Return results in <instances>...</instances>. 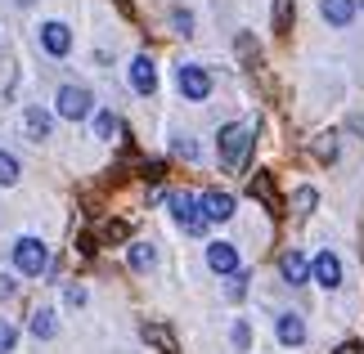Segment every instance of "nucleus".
Wrapping results in <instances>:
<instances>
[{
	"label": "nucleus",
	"instance_id": "obj_1",
	"mask_svg": "<svg viewBox=\"0 0 364 354\" xmlns=\"http://www.w3.org/2000/svg\"><path fill=\"white\" fill-rule=\"evenodd\" d=\"M252 126L243 121H230V126H220V135H216V153H220V162L230 166V171H243L247 166V153H252Z\"/></svg>",
	"mask_w": 364,
	"mask_h": 354
},
{
	"label": "nucleus",
	"instance_id": "obj_2",
	"mask_svg": "<svg viewBox=\"0 0 364 354\" xmlns=\"http://www.w3.org/2000/svg\"><path fill=\"white\" fill-rule=\"evenodd\" d=\"M166 211H171V220L180 224L185 233L193 238H203L207 233V216H203V202H198V193H166Z\"/></svg>",
	"mask_w": 364,
	"mask_h": 354
},
{
	"label": "nucleus",
	"instance_id": "obj_3",
	"mask_svg": "<svg viewBox=\"0 0 364 354\" xmlns=\"http://www.w3.org/2000/svg\"><path fill=\"white\" fill-rule=\"evenodd\" d=\"M9 256H14V269H18L23 278H41V274H46V269H50V247L41 243L36 233L18 238V243H14V251H9Z\"/></svg>",
	"mask_w": 364,
	"mask_h": 354
},
{
	"label": "nucleus",
	"instance_id": "obj_4",
	"mask_svg": "<svg viewBox=\"0 0 364 354\" xmlns=\"http://www.w3.org/2000/svg\"><path fill=\"white\" fill-rule=\"evenodd\" d=\"M54 112L63 121H86V117H95V94L86 86H77V81H63L59 94H54Z\"/></svg>",
	"mask_w": 364,
	"mask_h": 354
},
{
	"label": "nucleus",
	"instance_id": "obj_5",
	"mask_svg": "<svg viewBox=\"0 0 364 354\" xmlns=\"http://www.w3.org/2000/svg\"><path fill=\"white\" fill-rule=\"evenodd\" d=\"M176 90L189 99V104H207L212 99V72L203 63H180L176 67Z\"/></svg>",
	"mask_w": 364,
	"mask_h": 354
},
{
	"label": "nucleus",
	"instance_id": "obj_6",
	"mask_svg": "<svg viewBox=\"0 0 364 354\" xmlns=\"http://www.w3.org/2000/svg\"><path fill=\"white\" fill-rule=\"evenodd\" d=\"M41 50L50 54V59H68L73 54V27H68L63 18H50V23H41Z\"/></svg>",
	"mask_w": 364,
	"mask_h": 354
},
{
	"label": "nucleus",
	"instance_id": "obj_7",
	"mask_svg": "<svg viewBox=\"0 0 364 354\" xmlns=\"http://www.w3.org/2000/svg\"><path fill=\"white\" fill-rule=\"evenodd\" d=\"M306 319L297 314V309H279L274 314V341L284 345V350H297V345H306Z\"/></svg>",
	"mask_w": 364,
	"mask_h": 354
},
{
	"label": "nucleus",
	"instance_id": "obj_8",
	"mask_svg": "<svg viewBox=\"0 0 364 354\" xmlns=\"http://www.w3.org/2000/svg\"><path fill=\"white\" fill-rule=\"evenodd\" d=\"M207 269L220 278H230V274H239V247L225 243V238H216V243H207Z\"/></svg>",
	"mask_w": 364,
	"mask_h": 354
},
{
	"label": "nucleus",
	"instance_id": "obj_9",
	"mask_svg": "<svg viewBox=\"0 0 364 354\" xmlns=\"http://www.w3.org/2000/svg\"><path fill=\"white\" fill-rule=\"evenodd\" d=\"M311 278L324 292H338L342 287V260H338V251H319V256L311 260Z\"/></svg>",
	"mask_w": 364,
	"mask_h": 354
},
{
	"label": "nucleus",
	"instance_id": "obj_10",
	"mask_svg": "<svg viewBox=\"0 0 364 354\" xmlns=\"http://www.w3.org/2000/svg\"><path fill=\"white\" fill-rule=\"evenodd\" d=\"M126 77H131V90L135 94H158V63H153L149 59V54H135V59H131V72H126Z\"/></svg>",
	"mask_w": 364,
	"mask_h": 354
},
{
	"label": "nucleus",
	"instance_id": "obj_11",
	"mask_svg": "<svg viewBox=\"0 0 364 354\" xmlns=\"http://www.w3.org/2000/svg\"><path fill=\"white\" fill-rule=\"evenodd\" d=\"M18 131L32 139V144H46L50 131H54V117L46 108H23V117H18Z\"/></svg>",
	"mask_w": 364,
	"mask_h": 354
},
{
	"label": "nucleus",
	"instance_id": "obj_12",
	"mask_svg": "<svg viewBox=\"0 0 364 354\" xmlns=\"http://www.w3.org/2000/svg\"><path fill=\"white\" fill-rule=\"evenodd\" d=\"M279 274H284L288 287H306V282H311V260H306L301 251L292 247V251H284V256H279Z\"/></svg>",
	"mask_w": 364,
	"mask_h": 354
},
{
	"label": "nucleus",
	"instance_id": "obj_13",
	"mask_svg": "<svg viewBox=\"0 0 364 354\" xmlns=\"http://www.w3.org/2000/svg\"><path fill=\"white\" fill-rule=\"evenodd\" d=\"M203 216H207V224H225V220H234V197L230 193H220V189H207L203 197Z\"/></svg>",
	"mask_w": 364,
	"mask_h": 354
},
{
	"label": "nucleus",
	"instance_id": "obj_14",
	"mask_svg": "<svg viewBox=\"0 0 364 354\" xmlns=\"http://www.w3.org/2000/svg\"><path fill=\"white\" fill-rule=\"evenodd\" d=\"M319 13H324L328 27H351L360 13V0H319Z\"/></svg>",
	"mask_w": 364,
	"mask_h": 354
},
{
	"label": "nucleus",
	"instance_id": "obj_15",
	"mask_svg": "<svg viewBox=\"0 0 364 354\" xmlns=\"http://www.w3.org/2000/svg\"><path fill=\"white\" fill-rule=\"evenodd\" d=\"M27 332H32L36 341H54V336H59V309H50V305L32 309V319H27Z\"/></svg>",
	"mask_w": 364,
	"mask_h": 354
},
{
	"label": "nucleus",
	"instance_id": "obj_16",
	"mask_svg": "<svg viewBox=\"0 0 364 354\" xmlns=\"http://www.w3.org/2000/svg\"><path fill=\"white\" fill-rule=\"evenodd\" d=\"M126 265H131L135 274H149V269L158 265V247L153 243H131L126 247Z\"/></svg>",
	"mask_w": 364,
	"mask_h": 354
},
{
	"label": "nucleus",
	"instance_id": "obj_17",
	"mask_svg": "<svg viewBox=\"0 0 364 354\" xmlns=\"http://www.w3.org/2000/svg\"><path fill=\"white\" fill-rule=\"evenodd\" d=\"M18 179H23V162L9 148H0V189H14Z\"/></svg>",
	"mask_w": 364,
	"mask_h": 354
},
{
	"label": "nucleus",
	"instance_id": "obj_18",
	"mask_svg": "<svg viewBox=\"0 0 364 354\" xmlns=\"http://www.w3.org/2000/svg\"><path fill=\"white\" fill-rule=\"evenodd\" d=\"M252 197H261V202L270 206V211L279 206V197H274V179L265 175V171H257V175H252Z\"/></svg>",
	"mask_w": 364,
	"mask_h": 354
},
{
	"label": "nucleus",
	"instance_id": "obj_19",
	"mask_svg": "<svg viewBox=\"0 0 364 354\" xmlns=\"http://www.w3.org/2000/svg\"><path fill=\"white\" fill-rule=\"evenodd\" d=\"M117 131H122L117 112H108V108H95V135H100V139H113Z\"/></svg>",
	"mask_w": 364,
	"mask_h": 354
},
{
	"label": "nucleus",
	"instance_id": "obj_20",
	"mask_svg": "<svg viewBox=\"0 0 364 354\" xmlns=\"http://www.w3.org/2000/svg\"><path fill=\"white\" fill-rule=\"evenodd\" d=\"M247 269H239V274H230L225 278V301H243V296H247Z\"/></svg>",
	"mask_w": 364,
	"mask_h": 354
},
{
	"label": "nucleus",
	"instance_id": "obj_21",
	"mask_svg": "<svg viewBox=\"0 0 364 354\" xmlns=\"http://www.w3.org/2000/svg\"><path fill=\"white\" fill-rule=\"evenodd\" d=\"M270 23H274V32L284 36L288 27H292V0H274V13H270Z\"/></svg>",
	"mask_w": 364,
	"mask_h": 354
},
{
	"label": "nucleus",
	"instance_id": "obj_22",
	"mask_svg": "<svg viewBox=\"0 0 364 354\" xmlns=\"http://www.w3.org/2000/svg\"><path fill=\"white\" fill-rule=\"evenodd\" d=\"M171 153H176V157H185V162H198V144H193L189 135H176L171 139Z\"/></svg>",
	"mask_w": 364,
	"mask_h": 354
},
{
	"label": "nucleus",
	"instance_id": "obj_23",
	"mask_svg": "<svg viewBox=\"0 0 364 354\" xmlns=\"http://www.w3.org/2000/svg\"><path fill=\"white\" fill-rule=\"evenodd\" d=\"M100 238H104V243H126V238H131V224H122V220H108L104 229H100Z\"/></svg>",
	"mask_w": 364,
	"mask_h": 354
},
{
	"label": "nucleus",
	"instance_id": "obj_24",
	"mask_svg": "<svg viewBox=\"0 0 364 354\" xmlns=\"http://www.w3.org/2000/svg\"><path fill=\"white\" fill-rule=\"evenodd\" d=\"M14 345H18V328L9 319H0V354H14Z\"/></svg>",
	"mask_w": 364,
	"mask_h": 354
},
{
	"label": "nucleus",
	"instance_id": "obj_25",
	"mask_svg": "<svg viewBox=\"0 0 364 354\" xmlns=\"http://www.w3.org/2000/svg\"><path fill=\"white\" fill-rule=\"evenodd\" d=\"M315 202H319V193H315V189H297V193H292V206H297L301 216H311Z\"/></svg>",
	"mask_w": 364,
	"mask_h": 354
},
{
	"label": "nucleus",
	"instance_id": "obj_26",
	"mask_svg": "<svg viewBox=\"0 0 364 354\" xmlns=\"http://www.w3.org/2000/svg\"><path fill=\"white\" fill-rule=\"evenodd\" d=\"M315 157H319V162H338V139H333V135L319 139V144H315Z\"/></svg>",
	"mask_w": 364,
	"mask_h": 354
},
{
	"label": "nucleus",
	"instance_id": "obj_27",
	"mask_svg": "<svg viewBox=\"0 0 364 354\" xmlns=\"http://www.w3.org/2000/svg\"><path fill=\"white\" fill-rule=\"evenodd\" d=\"M171 27H176L180 36H189V32H193V13H189V9H176V13H171Z\"/></svg>",
	"mask_w": 364,
	"mask_h": 354
},
{
	"label": "nucleus",
	"instance_id": "obj_28",
	"mask_svg": "<svg viewBox=\"0 0 364 354\" xmlns=\"http://www.w3.org/2000/svg\"><path fill=\"white\" fill-rule=\"evenodd\" d=\"M230 341H234V350H247V345H252V328H247V323H234Z\"/></svg>",
	"mask_w": 364,
	"mask_h": 354
},
{
	"label": "nucleus",
	"instance_id": "obj_29",
	"mask_svg": "<svg viewBox=\"0 0 364 354\" xmlns=\"http://www.w3.org/2000/svg\"><path fill=\"white\" fill-rule=\"evenodd\" d=\"M18 296V278L14 274H0V301H14Z\"/></svg>",
	"mask_w": 364,
	"mask_h": 354
},
{
	"label": "nucleus",
	"instance_id": "obj_30",
	"mask_svg": "<svg viewBox=\"0 0 364 354\" xmlns=\"http://www.w3.org/2000/svg\"><path fill=\"white\" fill-rule=\"evenodd\" d=\"M63 301H68V309H81V305H86V292H81V287H68Z\"/></svg>",
	"mask_w": 364,
	"mask_h": 354
},
{
	"label": "nucleus",
	"instance_id": "obj_31",
	"mask_svg": "<svg viewBox=\"0 0 364 354\" xmlns=\"http://www.w3.org/2000/svg\"><path fill=\"white\" fill-rule=\"evenodd\" d=\"M333 354H364V345H360V341H346V345H338Z\"/></svg>",
	"mask_w": 364,
	"mask_h": 354
},
{
	"label": "nucleus",
	"instance_id": "obj_32",
	"mask_svg": "<svg viewBox=\"0 0 364 354\" xmlns=\"http://www.w3.org/2000/svg\"><path fill=\"white\" fill-rule=\"evenodd\" d=\"M14 5H18V9H32V5H36V0H14Z\"/></svg>",
	"mask_w": 364,
	"mask_h": 354
},
{
	"label": "nucleus",
	"instance_id": "obj_33",
	"mask_svg": "<svg viewBox=\"0 0 364 354\" xmlns=\"http://www.w3.org/2000/svg\"><path fill=\"white\" fill-rule=\"evenodd\" d=\"M360 9H364V0H360Z\"/></svg>",
	"mask_w": 364,
	"mask_h": 354
}]
</instances>
